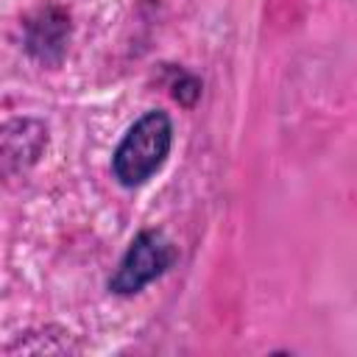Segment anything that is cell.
Masks as SVG:
<instances>
[{
    "instance_id": "4",
    "label": "cell",
    "mask_w": 357,
    "mask_h": 357,
    "mask_svg": "<svg viewBox=\"0 0 357 357\" xmlns=\"http://www.w3.org/2000/svg\"><path fill=\"white\" fill-rule=\"evenodd\" d=\"M47 142V131L36 123V120H14L6 126L3 131V159H6V170L25 167L31 162L39 159L42 148Z\"/></svg>"
},
{
    "instance_id": "5",
    "label": "cell",
    "mask_w": 357,
    "mask_h": 357,
    "mask_svg": "<svg viewBox=\"0 0 357 357\" xmlns=\"http://www.w3.org/2000/svg\"><path fill=\"white\" fill-rule=\"evenodd\" d=\"M170 95H173L178 103L192 106V103H195V98L201 95V84H198V78H195V75H190V73L178 70V73H176V78L170 81Z\"/></svg>"
},
{
    "instance_id": "2",
    "label": "cell",
    "mask_w": 357,
    "mask_h": 357,
    "mask_svg": "<svg viewBox=\"0 0 357 357\" xmlns=\"http://www.w3.org/2000/svg\"><path fill=\"white\" fill-rule=\"evenodd\" d=\"M173 259H176L173 243L162 231L145 229L126 248L117 271L109 279V290L117 293V296H134L145 284H151L153 279H159L173 265Z\"/></svg>"
},
{
    "instance_id": "3",
    "label": "cell",
    "mask_w": 357,
    "mask_h": 357,
    "mask_svg": "<svg viewBox=\"0 0 357 357\" xmlns=\"http://www.w3.org/2000/svg\"><path fill=\"white\" fill-rule=\"evenodd\" d=\"M67 33H70V20L59 8L42 11L36 20L28 25V50L33 59L42 64H59L67 47Z\"/></svg>"
},
{
    "instance_id": "1",
    "label": "cell",
    "mask_w": 357,
    "mask_h": 357,
    "mask_svg": "<svg viewBox=\"0 0 357 357\" xmlns=\"http://www.w3.org/2000/svg\"><path fill=\"white\" fill-rule=\"evenodd\" d=\"M173 145V126L165 112H145L120 139L112 156V173L123 187L145 184L167 159Z\"/></svg>"
}]
</instances>
